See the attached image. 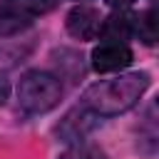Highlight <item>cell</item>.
<instances>
[{
    "instance_id": "obj_4",
    "label": "cell",
    "mask_w": 159,
    "mask_h": 159,
    "mask_svg": "<svg viewBox=\"0 0 159 159\" xmlns=\"http://www.w3.org/2000/svg\"><path fill=\"white\" fill-rule=\"evenodd\" d=\"M67 30L77 40H92V37H97L99 35V12L94 7H87V5L72 7L70 15H67Z\"/></svg>"
},
{
    "instance_id": "obj_6",
    "label": "cell",
    "mask_w": 159,
    "mask_h": 159,
    "mask_svg": "<svg viewBox=\"0 0 159 159\" xmlns=\"http://www.w3.org/2000/svg\"><path fill=\"white\" fill-rule=\"evenodd\" d=\"M30 15L25 12V10H20V7H5L2 12H0V35H17V32H22L25 27H30Z\"/></svg>"
},
{
    "instance_id": "obj_11",
    "label": "cell",
    "mask_w": 159,
    "mask_h": 159,
    "mask_svg": "<svg viewBox=\"0 0 159 159\" xmlns=\"http://www.w3.org/2000/svg\"><path fill=\"white\" fill-rule=\"evenodd\" d=\"M107 2H109L112 7H119V10H127V7H129V5L134 2V0H107Z\"/></svg>"
},
{
    "instance_id": "obj_8",
    "label": "cell",
    "mask_w": 159,
    "mask_h": 159,
    "mask_svg": "<svg viewBox=\"0 0 159 159\" xmlns=\"http://www.w3.org/2000/svg\"><path fill=\"white\" fill-rule=\"evenodd\" d=\"M62 159H104V154L94 147H77V149L67 152Z\"/></svg>"
},
{
    "instance_id": "obj_1",
    "label": "cell",
    "mask_w": 159,
    "mask_h": 159,
    "mask_svg": "<svg viewBox=\"0 0 159 159\" xmlns=\"http://www.w3.org/2000/svg\"><path fill=\"white\" fill-rule=\"evenodd\" d=\"M147 87H149L147 72H127V75L102 80V82L87 87L82 94V102L92 112H97L102 117H112V114H122V112L132 109Z\"/></svg>"
},
{
    "instance_id": "obj_9",
    "label": "cell",
    "mask_w": 159,
    "mask_h": 159,
    "mask_svg": "<svg viewBox=\"0 0 159 159\" xmlns=\"http://www.w3.org/2000/svg\"><path fill=\"white\" fill-rule=\"evenodd\" d=\"M12 2H15V7L25 10L27 15H35V12L47 7V0H12Z\"/></svg>"
},
{
    "instance_id": "obj_5",
    "label": "cell",
    "mask_w": 159,
    "mask_h": 159,
    "mask_svg": "<svg viewBox=\"0 0 159 159\" xmlns=\"http://www.w3.org/2000/svg\"><path fill=\"white\" fill-rule=\"evenodd\" d=\"M134 27H137V15L129 10H117L107 20L99 22V35L107 42H122L124 45V40H129L134 35Z\"/></svg>"
},
{
    "instance_id": "obj_3",
    "label": "cell",
    "mask_w": 159,
    "mask_h": 159,
    "mask_svg": "<svg viewBox=\"0 0 159 159\" xmlns=\"http://www.w3.org/2000/svg\"><path fill=\"white\" fill-rule=\"evenodd\" d=\"M132 62V50L122 42H102L92 50V67L97 72H117Z\"/></svg>"
},
{
    "instance_id": "obj_7",
    "label": "cell",
    "mask_w": 159,
    "mask_h": 159,
    "mask_svg": "<svg viewBox=\"0 0 159 159\" xmlns=\"http://www.w3.org/2000/svg\"><path fill=\"white\" fill-rule=\"evenodd\" d=\"M134 35H139V40L144 45H154L157 42V12H154V7H149L142 15H137Z\"/></svg>"
},
{
    "instance_id": "obj_10",
    "label": "cell",
    "mask_w": 159,
    "mask_h": 159,
    "mask_svg": "<svg viewBox=\"0 0 159 159\" xmlns=\"http://www.w3.org/2000/svg\"><path fill=\"white\" fill-rule=\"evenodd\" d=\"M7 94H10V84H7V80L0 77V104L7 99Z\"/></svg>"
},
{
    "instance_id": "obj_2",
    "label": "cell",
    "mask_w": 159,
    "mask_h": 159,
    "mask_svg": "<svg viewBox=\"0 0 159 159\" xmlns=\"http://www.w3.org/2000/svg\"><path fill=\"white\" fill-rule=\"evenodd\" d=\"M60 97H62V84H60V80L55 75H47V72H27L20 80L17 99L32 114L50 112L60 102Z\"/></svg>"
}]
</instances>
